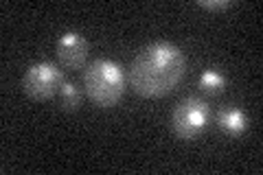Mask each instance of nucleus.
Masks as SVG:
<instances>
[{
    "label": "nucleus",
    "mask_w": 263,
    "mask_h": 175,
    "mask_svg": "<svg viewBox=\"0 0 263 175\" xmlns=\"http://www.w3.org/2000/svg\"><path fill=\"white\" fill-rule=\"evenodd\" d=\"M60 96H62V107L64 110H79V105H81V92H79V88L75 86L72 81H66L62 83V88H60Z\"/></svg>",
    "instance_id": "obj_8"
},
{
    "label": "nucleus",
    "mask_w": 263,
    "mask_h": 175,
    "mask_svg": "<svg viewBox=\"0 0 263 175\" xmlns=\"http://www.w3.org/2000/svg\"><path fill=\"white\" fill-rule=\"evenodd\" d=\"M200 88L211 96H219L226 90V77L215 68H206L200 74Z\"/></svg>",
    "instance_id": "obj_7"
},
{
    "label": "nucleus",
    "mask_w": 263,
    "mask_h": 175,
    "mask_svg": "<svg viewBox=\"0 0 263 175\" xmlns=\"http://www.w3.org/2000/svg\"><path fill=\"white\" fill-rule=\"evenodd\" d=\"M211 119V107L206 101L197 96L182 99L171 116V127L180 140H193L206 129Z\"/></svg>",
    "instance_id": "obj_3"
},
{
    "label": "nucleus",
    "mask_w": 263,
    "mask_h": 175,
    "mask_svg": "<svg viewBox=\"0 0 263 175\" xmlns=\"http://www.w3.org/2000/svg\"><path fill=\"white\" fill-rule=\"evenodd\" d=\"M62 83H64V74L60 70V66H55L51 62H35L24 72L22 90L33 101H48V99H53L60 92Z\"/></svg>",
    "instance_id": "obj_4"
},
{
    "label": "nucleus",
    "mask_w": 263,
    "mask_h": 175,
    "mask_svg": "<svg viewBox=\"0 0 263 175\" xmlns=\"http://www.w3.org/2000/svg\"><path fill=\"white\" fill-rule=\"evenodd\" d=\"M88 57V40L77 31H66L57 40V60L64 68L79 70Z\"/></svg>",
    "instance_id": "obj_5"
},
{
    "label": "nucleus",
    "mask_w": 263,
    "mask_h": 175,
    "mask_svg": "<svg viewBox=\"0 0 263 175\" xmlns=\"http://www.w3.org/2000/svg\"><path fill=\"white\" fill-rule=\"evenodd\" d=\"M217 125L226 136L239 138L246 134V129H248V114H246L241 107H226V110L219 112Z\"/></svg>",
    "instance_id": "obj_6"
},
{
    "label": "nucleus",
    "mask_w": 263,
    "mask_h": 175,
    "mask_svg": "<svg viewBox=\"0 0 263 175\" xmlns=\"http://www.w3.org/2000/svg\"><path fill=\"white\" fill-rule=\"evenodd\" d=\"M186 72V55L171 42H152L136 53L127 79L134 92L147 99H158L171 92Z\"/></svg>",
    "instance_id": "obj_1"
},
{
    "label": "nucleus",
    "mask_w": 263,
    "mask_h": 175,
    "mask_svg": "<svg viewBox=\"0 0 263 175\" xmlns=\"http://www.w3.org/2000/svg\"><path fill=\"white\" fill-rule=\"evenodd\" d=\"M197 7L209 9V11H221V9H228L230 7V0H200Z\"/></svg>",
    "instance_id": "obj_9"
},
{
    "label": "nucleus",
    "mask_w": 263,
    "mask_h": 175,
    "mask_svg": "<svg viewBox=\"0 0 263 175\" xmlns=\"http://www.w3.org/2000/svg\"><path fill=\"white\" fill-rule=\"evenodd\" d=\"M127 72L123 66L108 57L90 62L84 72V86L90 101L99 107H114L127 90Z\"/></svg>",
    "instance_id": "obj_2"
}]
</instances>
